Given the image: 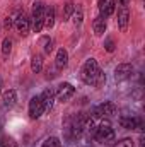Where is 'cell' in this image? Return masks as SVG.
<instances>
[{"label": "cell", "mask_w": 145, "mask_h": 147, "mask_svg": "<svg viewBox=\"0 0 145 147\" xmlns=\"http://www.w3.org/2000/svg\"><path fill=\"white\" fill-rule=\"evenodd\" d=\"M94 139H96L97 142H101V144L111 142V140L114 139V130H113V127H111L109 123L99 125V127L94 130Z\"/></svg>", "instance_id": "277c9868"}, {"label": "cell", "mask_w": 145, "mask_h": 147, "mask_svg": "<svg viewBox=\"0 0 145 147\" xmlns=\"http://www.w3.org/2000/svg\"><path fill=\"white\" fill-rule=\"evenodd\" d=\"M128 22H130V12H128V7H119V10H118V28H119L123 33L126 31Z\"/></svg>", "instance_id": "7c38bea8"}, {"label": "cell", "mask_w": 145, "mask_h": 147, "mask_svg": "<svg viewBox=\"0 0 145 147\" xmlns=\"http://www.w3.org/2000/svg\"><path fill=\"white\" fill-rule=\"evenodd\" d=\"M73 10H75V5H73V2L67 0V2L63 3V9H62V16H63V21H68V19L72 17Z\"/></svg>", "instance_id": "ac0fdd59"}, {"label": "cell", "mask_w": 145, "mask_h": 147, "mask_svg": "<svg viewBox=\"0 0 145 147\" xmlns=\"http://www.w3.org/2000/svg\"><path fill=\"white\" fill-rule=\"evenodd\" d=\"M39 46L43 48V53H46V55H50L51 51H53V39L50 36H43L39 39Z\"/></svg>", "instance_id": "e0dca14e"}, {"label": "cell", "mask_w": 145, "mask_h": 147, "mask_svg": "<svg viewBox=\"0 0 145 147\" xmlns=\"http://www.w3.org/2000/svg\"><path fill=\"white\" fill-rule=\"evenodd\" d=\"M73 94H75V87H73L70 82H63V84H60L58 89H56V99L62 101V103L68 101Z\"/></svg>", "instance_id": "9c48e42d"}, {"label": "cell", "mask_w": 145, "mask_h": 147, "mask_svg": "<svg viewBox=\"0 0 145 147\" xmlns=\"http://www.w3.org/2000/svg\"><path fill=\"white\" fill-rule=\"evenodd\" d=\"M55 26V9L53 7H48L44 10V28L51 29Z\"/></svg>", "instance_id": "2e32d148"}, {"label": "cell", "mask_w": 145, "mask_h": 147, "mask_svg": "<svg viewBox=\"0 0 145 147\" xmlns=\"http://www.w3.org/2000/svg\"><path fill=\"white\" fill-rule=\"evenodd\" d=\"M116 106L111 101H104L103 105H99L94 110V118H113L116 115Z\"/></svg>", "instance_id": "8992f818"}, {"label": "cell", "mask_w": 145, "mask_h": 147, "mask_svg": "<svg viewBox=\"0 0 145 147\" xmlns=\"http://www.w3.org/2000/svg\"><path fill=\"white\" fill-rule=\"evenodd\" d=\"M67 63H68V53H67V50L65 48H60L58 51H56V58H55V65H56V69H65L67 67Z\"/></svg>", "instance_id": "4fadbf2b"}, {"label": "cell", "mask_w": 145, "mask_h": 147, "mask_svg": "<svg viewBox=\"0 0 145 147\" xmlns=\"http://www.w3.org/2000/svg\"><path fill=\"white\" fill-rule=\"evenodd\" d=\"M41 147H62V142H60L58 137H48V139L43 142Z\"/></svg>", "instance_id": "603a6c76"}, {"label": "cell", "mask_w": 145, "mask_h": 147, "mask_svg": "<svg viewBox=\"0 0 145 147\" xmlns=\"http://www.w3.org/2000/svg\"><path fill=\"white\" fill-rule=\"evenodd\" d=\"M0 147H19V146H17V142H15L12 137L3 135V137L0 139Z\"/></svg>", "instance_id": "7402d4cb"}, {"label": "cell", "mask_w": 145, "mask_h": 147, "mask_svg": "<svg viewBox=\"0 0 145 147\" xmlns=\"http://www.w3.org/2000/svg\"><path fill=\"white\" fill-rule=\"evenodd\" d=\"M44 5L36 2L33 7V14H31V28L34 29V33H39L44 28Z\"/></svg>", "instance_id": "3957f363"}, {"label": "cell", "mask_w": 145, "mask_h": 147, "mask_svg": "<svg viewBox=\"0 0 145 147\" xmlns=\"http://www.w3.org/2000/svg\"><path fill=\"white\" fill-rule=\"evenodd\" d=\"M97 7H99V12H101V17H109L114 9H116V2L114 0H99L97 2Z\"/></svg>", "instance_id": "8fae6325"}, {"label": "cell", "mask_w": 145, "mask_h": 147, "mask_svg": "<svg viewBox=\"0 0 145 147\" xmlns=\"http://www.w3.org/2000/svg\"><path fill=\"white\" fill-rule=\"evenodd\" d=\"M3 26H5V29L9 31V29L14 26V17H5V24H3Z\"/></svg>", "instance_id": "4316f807"}, {"label": "cell", "mask_w": 145, "mask_h": 147, "mask_svg": "<svg viewBox=\"0 0 145 147\" xmlns=\"http://www.w3.org/2000/svg\"><path fill=\"white\" fill-rule=\"evenodd\" d=\"M31 70L34 74H39L43 70V57L41 55H34L31 58Z\"/></svg>", "instance_id": "ffe728a7"}, {"label": "cell", "mask_w": 145, "mask_h": 147, "mask_svg": "<svg viewBox=\"0 0 145 147\" xmlns=\"http://www.w3.org/2000/svg\"><path fill=\"white\" fill-rule=\"evenodd\" d=\"M44 111H46V108H44V103H43L41 94L31 98V101H29V116H31L33 120H36V118H39Z\"/></svg>", "instance_id": "5b68a950"}, {"label": "cell", "mask_w": 145, "mask_h": 147, "mask_svg": "<svg viewBox=\"0 0 145 147\" xmlns=\"http://www.w3.org/2000/svg\"><path fill=\"white\" fill-rule=\"evenodd\" d=\"M41 98H43L44 108H46V110H50V108H51V105H53V98H55V92H53V89H46V91L41 94Z\"/></svg>", "instance_id": "d6986e66"}, {"label": "cell", "mask_w": 145, "mask_h": 147, "mask_svg": "<svg viewBox=\"0 0 145 147\" xmlns=\"http://www.w3.org/2000/svg\"><path fill=\"white\" fill-rule=\"evenodd\" d=\"M73 22H75V26H79V24H82V9L80 7H75V10H73Z\"/></svg>", "instance_id": "cb8c5ba5"}, {"label": "cell", "mask_w": 145, "mask_h": 147, "mask_svg": "<svg viewBox=\"0 0 145 147\" xmlns=\"http://www.w3.org/2000/svg\"><path fill=\"white\" fill-rule=\"evenodd\" d=\"M80 79L87 84V86H94V87H101L106 82V75L101 72L99 63L94 58H89L82 69H80Z\"/></svg>", "instance_id": "6da1fadb"}, {"label": "cell", "mask_w": 145, "mask_h": 147, "mask_svg": "<svg viewBox=\"0 0 145 147\" xmlns=\"http://www.w3.org/2000/svg\"><path fill=\"white\" fill-rule=\"evenodd\" d=\"M128 3H130V0H118V5L119 7H126Z\"/></svg>", "instance_id": "83f0119b"}, {"label": "cell", "mask_w": 145, "mask_h": 147, "mask_svg": "<svg viewBox=\"0 0 145 147\" xmlns=\"http://www.w3.org/2000/svg\"><path fill=\"white\" fill-rule=\"evenodd\" d=\"M92 29H94V33L97 34V36H101V34H104V31H106V19L104 17H96L94 19V22H92Z\"/></svg>", "instance_id": "5bb4252c"}, {"label": "cell", "mask_w": 145, "mask_h": 147, "mask_svg": "<svg viewBox=\"0 0 145 147\" xmlns=\"http://www.w3.org/2000/svg\"><path fill=\"white\" fill-rule=\"evenodd\" d=\"M84 118L85 116H77V118H70L65 123V137L68 140H77L82 137L84 134Z\"/></svg>", "instance_id": "7a4b0ae2"}, {"label": "cell", "mask_w": 145, "mask_h": 147, "mask_svg": "<svg viewBox=\"0 0 145 147\" xmlns=\"http://www.w3.org/2000/svg\"><path fill=\"white\" fill-rule=\"evenodd\" d=\"M0 128H2V123H0Z\"/></svg>", "instance_id": "f1b7e54d"}, {"label": "cell", "mask_w": 145, "mask_h": 147, "mask_svg": "<svg viewBox=\"0 0 145 147\" xmlns=\"http://www.w3.org/2000/svg\"><path fill=\"white\" fill-rule=\"evenodd\" d=\"M3 106L5 108H12L14 105H15V101H17V94H15V91L14 89H9L5 94H3Z\"/></svg>", "instance_id": "9a60e30c"}, {"label": "cell", "mask_w": 145, "mask_h": 147, "mask_svg": "<svg viewBox=\"0 0 145 147\" xmlns=\"http://www.w3.org/2000/svg\"><path fill=\"white\" fill-rule=\"evenodd\" d=\"M132 74H133V67H132L130 63H119V65L114 69V79H116L118 82H121V80L130 79Z\"/></svg>", "instance_id": "30bf717a"}, {"label": "cell", "mask_w": 145, "mask_h": 147, "mask_svg": "<svg viewBox=\"0 0 145 147\" xmlns=\"http://www.w3.org/2000/svg\"><path fill=\"white\" fill-rule=\"evenodd\" d=\"M10 50H12V39L10 38H5L2 41V55H3V58H7L10 55Z\"/></svg>", "instance_id": "44dd1931"}, {"label": "cell", "mask_w": 145, "mask_h": 147, "mask_svg": "<svg viewBox=\"0 0 145 147\" xmlns=\"http://www.w3.org/2000/svg\"><path fill=\"white\" fill-rule=\"evenodd\" d=\"M119 125L123 128H126V130H135V128L142 130L144 128V120L140 116H121L119 118Z\"/></svg>", "instance_id": "ba28073f"}, {"label": "cell", "mask_w": 145, "mask_h": 147, "mask_svg": "<svg viewBox=\"0 0 145 147\" xmlns=\"http://www.w3.org/2000/svg\"><path fill=\"white\" fill-rule=\"evenodd\" d=\"M104 48H106L108 51H114V41H113L111 38H108V39H106V43H104Z\"/></svg>", "instance_id": "484cf974"}, {"label": "cell", "mask_w": 145, "mask_h": 147, "mask_svg": "<svg viewBox=\"0 0 145 147\" xmlns=\"http://www.w3.org/2000/svg\"><path fill=\"white\" fill-rule=\"evenodd\" d=\"M133 146H135V144H133L132 139H121V140H118L113 147H133Z\"/></svg>", "instance_id": "d4e9b609"}, {"label": "cell", "mask_w": 145, "mask_h": 147, "mask_svg": "<svg viewBox=\"0 0 145 147\" xmlns=\"http://www.w3.org/2000/svg\"><path fill=\"white\" fill-rule=\"evenodd\" d=\"M14 26L17 28V31H19L21 36H28V34H29V29H31V19L22 12V14L15 16V19H14Z\"/></svg>", "instance_id": "52a82bcc"}]
</instances>
